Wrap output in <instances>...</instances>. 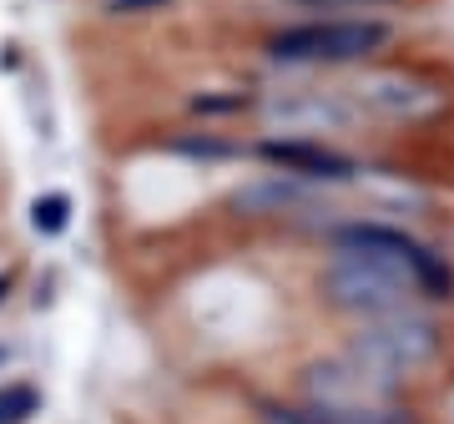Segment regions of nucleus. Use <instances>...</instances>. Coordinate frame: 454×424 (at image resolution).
I'll use <instances>...</instances> for the list:
<instances>
[{
  "instance_id": "obj_1",
  "label": "nucleus",
  "mask_w": 454,
  "mask_h": 424,
  "mask_svg": "<svg viewBox=\"0 0 454 424\" xmlns=\"http://www.w3.org/2000/svg\"><path fill=\"white\" fill-rule=\"evenodd\" d=\"M399 41L394 16H303L262 35V56L283 71H364Z\"/></svg>"
},
{
  "instance_id": "obj_2",
  "label": "nucleus",
  "mask_w": 454,
  "mask_h": 424,
  "mask_svg": "<svg viewBox=\"0 0 454 424\" xmlns=\"http://www.w3.org/2000/svg\"><path fill=\"white\" fill-rule=\"evenodd\" d=\"M324 247L328 253H364V258L394 268L429 309L454 303V258L394 217H364V212L333 217L324 228Z\"/></svg>"
},
{
  "instance_id": "obj_3",
  "label": "nucleus",
  "mask_w": 454,
  "mask_h": 424,
  "mask_svg": "<svg viewBox=\"0 0 454 424\" xmlns=\"http://www.w3.org/2000/svg\"><path fill=\"white\" fill-rule=\"evenodd\" d=\"M343 354H354L358 364H369L373 374L394 379V384H414L439 364L444 354V324H439V309L429 303H409V309L379 313V318H358L348 324V339H343Z\"/></svg>"
},
{
  "instance_id": "obj_4",
  "label": "nucleus",
  "mask_w": 454,
  "mask_h": 424,
  "mask_svg": "<svg viewBox=\"0 0 454 424\" xmlns=\"http://www.w3.org/2000/svg\"><path fill=\"white\" fill-rule=\"evenodd\" d=\"M318 298H324L328 313H339L343 324L419 303V294L394 268L364 258V253H328L324 268H318Z\"/></svg>"
},
{
  "instance_id": "obj_5",
  "label": "nucleus",
  "mask_w": 454,
  "mask_h": 424,
  "mask_svg": "<svg viewBox=\"0 0 454 424\" xmlns=\"http://www.w3.org/2000/svg\"><path fill=\"white\" fill-rule=\"evenodd\" d=\"M348 97L364 122H384V127H419L444 112V86L414 66H364L348 82Z\"/></svg>"
},
{
  "instance_id": "obj_6",
  "label": "nucleus",
  "mask_w": 454,
  "mask_h": 424,
  "mask_svg": "<svg viewBox=\"0 0 454 424\" xmlns=\"http://www.w3.org/2000/svg\"><path fill=\"white\" fill-rule=\"evenodd\" d=\"M268 137H343V131H358L364 116H358L348 86H283L273 97H262L258 106Z\"/></svg>"
},
{
  "instance_id": "obj_7",
  "label": "nucleus",
  "mask_w": 454,
  "mask_h": 424,
  "mask_svg": "<svg viewBox=\"0 0 454 424\" xmlns=\"http://www.w3.org/2000/svg\"><path fill=\"white\" fill-rule=\"evenodd\" d=\"M253 157L278 177L309 182V187H324V192L364 177V162L354 152H343L339 142H328V137H262Z\"/></svg>"
},
{
  "instance_id": "obj_8",
  "label": "nucleus",
  "mask_w": 454,
  "mask_h": 424,
  "mask_svg": "<svg viewBox=\"0 0 454 424\" xmlns=\"http://www.w3.org/2000/svg\"><path fill=\"white\" fill-rule=\"evenodd\" d=\"M293 5L309 16H389L404 0H293Z\"/></svg>"
},
{
  "instance_id": "obj_9",
  "label": "nucleus",
  "mask_w": 454,
  "mask_h": 424,
  "mask_svg": "<svg viewBox=\"0 0 454 424\" xmlns=\"http://www.w3.org/2000/svg\"><path fill=\"white\" fill-rule=\"evenodd\" d=\"M41 409V394L31 384H0V424H26Z\"/></svg>"
},
{
  "instance_id": "obj_10",
  "label": "nucleus",
  "mask_w": 454,
  "mask_h": 424,
  "mask_svg": "<svg viewBox=\"0 0 454 424\" xmlns=\"http://www.w3.org/2000/svg\"><path fill=\"white\" fill-rule=\"evenodd\" d=\"M35 223L56 232V228L66 223V202H61V197H46V202H35Z\"/></svg>"
},
{
  "instance_id": "obj_11",
  "label": "nucleus",
  "mask_w": 454,
  "mask_h": 424,
  "mask_svg": "<svg viewBox=\"0 0 454 424\" xmlns=\"http://www.w3.org/2000/svg\"><path fill=\"white\" fill-rule=\"evenodd\" d=\"M5 294H11V278H0V303H5Z\"/></svg>"
}]
</instances>
